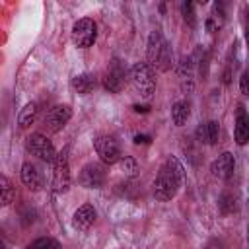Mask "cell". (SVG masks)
<instances>
[{
    "instance_id": "cell-22",
    "label": "cell",
    "mask_w": 249,
    "mask_h": 249,
    "mask_svg": "<svg viewBox=\"0 0 249 249\" xmlns=\"http://www.w3.org/2000/svg\"><path fill=\"white\" fill-rule=\"evenodd\" d=\"M218 206H220L222 214H231V212L237 208V200H235V196H233V195H230V193H222Z\"/></svg>"
},
{
    "instance_id": "cell-2",
    "label": "cell",
    "mask_w": 249,
    "mask_h": 249,
    "mask_svg": "<svg viewBox=\"0 0 249 249\" xmlns=\"http://www.w3.org/2000/svg\"><path fill=\"white\" fill-rule=\"evenodd\" d=\"M146 60L152 68H160V70H167L171 64V49L165 41V37L161 35V31L154 29L148 35V43H146Z\"/></svg>"
},
{
    "instance_id": "cell-6",
    "label": "cell",
    "mask_w": 249,
    "mask_h": 249,
    "mask_svg": "<svg viewBox=\"0 0 249 249\" xmlns=\"http://www.w3.org/2000/svg\"><path fill=\"white\" fill-rule=\"evenodd\" d=\"M51 187L56 195H62L68 191L70 187V165H68V158L66 152H60L53 163V181Z\"/></svg>"
},
{
    "instance_id": "cell-26",
    "label": "cell",
    "mask_w": 249,
    "mask_h": 249,
    "mask_svg": "<svg viewBox=\"0 0 249 249\" xmlns=\"http://www.w3.org/2000/svg\"><path fill=\"white\" fill-rule=\"evenodd\" d=\"M134 144H150L152 142V138L148 136V134H134Z\"/></svg>"
},
{
    "instance_id": "cell-10",
    "label": "cell",
    "mask_w": 249,
    "mask_h": 249,
    "mask_svg": "<svg viewBox=\"0 0 249 249\" xmlns=\"http://www.w3.org/2000/svg\"><path fill=\"white\" fill-rule=\"evenodd\" d=\"M123 84H124V72H123L119 60H113V62L109 64L105 76H103V88H105L109 93H117V91H121Z\"/></svg>"
},
{
    "instance_id": "cell-12",
    "label": "cell",
    "mask_w": 249,
    "mask_h": 249,
    "mask_svg": "<svg viewBox=\"0 0 249 249\" xmlns=\"http://www.w3.org/2000/svg\"><path fill=\"white\" fill-rule=\"evenodd\" d=\"M233 138L239 146H245L249 142V115L243 105H237L235 113V126H233Z\"/></svg>"
},
{
    "instance_id": "cell-4",
    "label": "cell",
    "mask_w": 249,
    "mask_h": 249,
    "mask_svg": "<svg viewBox=\"0 0 249 249\" xmlns=\"http://www.w3.org/2000/svg\"><path fill=\"white\" fill-rule=\"evenodd\" d=\"M25 148H27V152H31L33 156H37L39 160H43L47 163H54V160L58 156L54 144L41 132H31L25 138Z\"/></svg>"
},
{
    "instance_id": "cell-16",
    "label": "cell",
    "mask_w": 249,
    "mask_h": 249,
    "mask_svg": "<svg viewBox=\"0 0 249 249\" xmlns=\"http://www.w3.org/2000/svg\"><path fill=\"white\" fill-rule=\"evenodd\" d=\"M179 80H181L183 91L191 93L193 88H195V80H193V60H191V58H183V62L179 64Z\"/></svg>"
},
{
    "instance_id": "cell-5",
    "label": "cell",
    "mask_w": 249,
    "mask_h": 249,
    "mask_svg": "<svg viewBox=\"0 0 249 249\" xmlns=\"http://www.w3.org/2000/svg\"><path fill=\"white\" fill-rule=\"evenodd\" d=\"M97 39V25L89 18H82L72 25V41L80 49H88Z\"/></svg>"
},
{
    "instance_id": "cell-30",
    "label": "cell",
    "mask_w": 249,
    "mask_h": 249,
    "mask_svg": "<svg viewBox=\"0 0 249 249\" xmlns=\"http://www.w3.org/2000/svg\"><path fill=\"white\" fill-rule=\"evenodd\" d=\"M247 245H249V228H247Z\"/></svg>"
},
{
    "instance_id": "cell-7",
    "label": "cell",
    "mask_w": 249,
    "mask_h": 249,
    "mask_svg": "<svg viewBox=\"0 0 249 249\" xmlns=\"http://www.w3.org/2000/svg\"><path fill=\"white\" fill-rule=\"evenodd\" d=\"M93 148L101 160V163H107V165H113V163H119L121 158H123V152H121V146L117 144L115 138L111 136H97L93 140Z\"/></svg>"
},
{
    "instance_id": "cell-15",
    "label": "cell",
    "mask_w": 249,
    "mask_h": 249,
    "mask_svg": "<svg viewBox=\"0 0 249 249\" xmlns=\"http://www.w3.org/2000/svg\"><path fill=\"white\" fill-rule=\"evenodd\" d=\"M220 138V124L218 121H208L204 124H198L196 128V140L208 146H214Z\"/></svg>"
},
{
    "instance_id": "cell-13",
    "label": "cell",
    "mask_w": 249,
    "mask_h": 249,
    "mask_svg": "<svg viewBox=\"0 0 249 249\" xmlns=\"http://www.w3.org/2000/svg\"><path fill=\"white\" fill-rule=\"evenodd\" d=\"M19 175H21L23 185H25L29 191H39V189L43 187V175H41V171L37 169V165H35V163L25 161V163L21 165Z\"/></svg>"
},
{
    "instance_id": "cell-21",
    "label": "cell",
    "mask_w": 249,
    "mask_h": 249,
    "mask_svg": "<svg viewBox=\"0 0 249 249\" xmlns=\"http://www.w3.org/2000/svg\"><path fill=\"white\" fill-rule=\"evenodd\" d=\"M119 167H121V171L124 175H130V177L138 173V161L132 156H123L121 161H119Z\"/></svg>"
},
{
    "instance_id": "cell-23",
    "label": "cell",
    "mask_w": 249,
    "mask_h": 249,
    "mask_svg": "<svg viewBox=\"0 0 249 249\" xmlns=\"http://www.w3.org/2000/svg\"><path fill=\"white\" fill-rule=\"evenodd\" d=\"M25 249H62V247H60V243H58L56 239H53V237H39V239H35L33 243H29Z\"/></svg>"
},
{
    "instance_id": "cell-18",
    "label": "cell",
    "mask_w": 249,
    "mask_h": 249,
    "mask_svg": "<svg viewBox=\"0 0 249 249\" xmlns=\"http://www.w3.org/2000/svg\"><path fill=\"white\" fill-rule=\"evenodd\" d=\"M191 117V107L187 101H175L171 105V121L177 126H183Z\"/></svg>"
},
{
    "instance_id": "cell-27",
    "label": "cell",
    "mask_w": 249,
    "mask_h": 249,
    "mask_svg": "<svg viewBox=\"0 0 249 249\" xmlns=\"http://www.w3.org/2000/svg\"><path fill=\"white\" fill-rule=\"evenodd\" d=\"M132 111H134V113H148V111H150V105H140V103H134V105H132Z\"/></svg>"
},
{
    "instance_id": "cell-29",
    "label": "cell",
    "mask_w": 249,
    "mask_h": 249,
    "mask_svg": "<svg viewBox=\"0 0 249 249\" xmlns=\"http://www.w3.org/2000/svg\"><path fill=\"white\" fill-rule=\"evenodd\" d=\"M245 29H247V43H249V8H247V25H245Z\"/></svg>"
},
{
    "instance_id": "cell-9",
    "label": "cell",
    "mask_w": 249,
    "mask_h": 249,
    "mask_svg": "<svg viewBox=\"0 0 249 249\" xmlns=\"http://www.w3.org/2000/svg\"><path fill=\"white\" fill-rule=\"evenodd\" d=\"M105 177L107 175L101 163H88L82 167L78 181L84 189H101L105 185Z\"/></svg>"
},
{
    "instance_id": "cell-11",
    "label": "cell",
    "mask_w": 249,
    "mask_h": 249,
    "mask_svg": "<svg viewBox=\"0 0 249 249\" xmlns=\"http://www.w3.org/2000/svg\"><path fill=\"white\" fill-rule=\"evenodd\" d=\"M233 169H235V158H233L231 152L220 154V156L210 163V171H212V175L218 177V179H228V177H231Z\"/></svg>"
},
{
    "instance_id": "cell-3",
    "label": "cell",
    "mask_w": 249,
    "mask_h": 249,
    "mask_svg": "<svg viewBox=\"0 0 249 249\" xmlns=\"http://www.w3.org/2000/svg\"><path fill=\"white\" fill-rule=\"evenodd\" d=\"M128 82L142 99H150L156 91V72L148 62H136L128 72Z\"/></svg>"
},
{
    "instance_id": "cell-25",
    "label": "cell",
    "mask_w": 249,
    "mask_h": 249,
    "mask_svg": "<svg viewBox=\"0 0 249 249\" xmlns=\"http://www.w3.org/2000/svg\"><path fill=\"white\" fill-rule=\"evenodd\" d=\"M239 89L245 97H249V72H243L239 78Z\"/></svg>"
},
{
    "instance_id": "cell-1",
    "label": "cell",
    "mask_w": 249,
    "mask_h": 249,
    "mask_svg": "<svg viewBox=\"0 0 249 249\" xmlns=\"http://www.w3.org/2000/svg\"><path fill=\"white\" fill-rule=\"evenodd\" d=\"M183 179H185V169H183L181 161L177 158L169 156L154 179V196L161 202L171 200L179 193Z\"/></svg>"
},
{
    "instance_id": "cell-19",
    "label": "cell",
    "mask_w": 249,
    "mask_h": 249,
    "mask_svg": "<svg viewBox=\"0 0 249 249\" xmlns=\"http://www.w3.org/2000/svg\"><path fill=\"white\" fill-rule=\"evenodd\" d=\"M37 113H39L37 103H27V105L18 113V124H19V128H27L29 124H33L35 119H37Z\"/></svg>"
},
{
    "instance_id": "cell-17",
    "label": "cell",
    "mask_w": 249,
    "mask_h": 249,
    "mask_svg": "<svg viewBox=\"0 0 249 249\" xmlns=\"http://www.w3.org/2000/svg\"><path fill=\"white\" fill-rule=\"evenodd\" d=\"M70 86H72V89H74V91H78L80 95H88V93L95 88V78H93L91 74L84 72V74L74 76V78H72V82H70Z\"/></svg>"
},
{
    "instance_id": "cell-28",
    "label": "cell",
    "mask_w": 249,
    "mask_h": 249,
    "mask_svg": "<svg viewBox=\"0 0 249 249\" xmlns=\"http://www.w3.org/2000/svg\"><path fill=\"white\" fill-rule=\"evenodd\" d=\"M204 249H222V245H220V243H216V241H210V243H206V245H204Z\"/></svg>"
},
{
    "instance_id": "cell-24",
    "label": "cell",
    "mask_w": 249,
    "mask_h": 249,
    "mask_svg": "<svg viewBox=\"0 0 249 249\" xmlns=\"http://www.w3.org/2000/svg\"><path fill=\"white\" fill-rule=\"evenodd\" d=\"M181 12H183V19H185L191 27H195V23H196V18H195V4H193V2H183V4H181Z\"/></svg>"
},
{
    "instance_id": "cell-20",
    "label": "cell",
    "mask_w": 249,
    "mask_h": 249,
    "mask_svg": "<svg viewBox=\"0 0 249 249\" xmlns=\"http://www.w3.org/2000/svg\"><path fill=\"white\" fill-rule=\"evenodd\" d=\"M0 189H2V206H10L14 200V187L6 175L0 177Z\"/></svg>"
},
{
    "instance_id": "cell-8",
    "label": "cell",
    "mask_w": 249,
    "mask_h": 249,
    "mask_svg": "<svg viewBox=\"0 0 249 249\" xmlns=\"http://www.w3.org/2000/svg\"><path fill=\"white\" fill-rule=\"evenodd\" d=\"M70 119H72V107L70 105H54L47 111L43 123H45V128L49 132H58L68 124Z\"/></svg>"
},
{
    "instance_id": "cell-14",
    "label": "cell",
    "mask_w": 249,
    "mask_h": 249,
    "mask_svg": "<svg viewBox=\"0 0 249 249\" xmlns=\"http://www.w3.org/2000/svg\"><path fill=\"white\" fill-rule=\"evenodd\" d=\"M95 218H97L95 208H93L91 204H82V206L74 212V216H72V224H74L76 230H88V228L93 226Z\"/></svg>"
}]
</instances>
